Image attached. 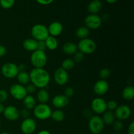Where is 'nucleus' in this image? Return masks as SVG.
<instances>
[{"label": "nucleus", "instance_id": "4be33fe9", "mask_svg": "<svg viewBox=\"0 0 134 134\" xmlns=\"http://www.w3.org/2000/svg\"><path fill=\"white\" fill-rule=\"evenodd\" d=\"M49 93L45 88L39 89L37 94V99L39 103H47L49 101Z\"/></svg>", "mask_w": 134, "mask_h": 134}, {"label": "nucleus", "instance_id": "37998d69", "mask_svg": "<svg viewBox=\"0 0 134 134\" xmlns=\"http://www.w3.org/2000/svg\"><path fill=\"white\" fill-rule=\"evenodd\" d=\"M128 134H134V122H132L130 124L128 128Z\"/></svg>", "mask_w": 134, "mask_h": 134}, {"label": "nucleus", "instance_id": "b1692460", "mask_svg": "<svg viewBox=\"0 0 134 134\" xmlns=\"http://www.w3.org/2000/svg\"><path fill=\"white\" fill-rule=\"evenodd\" d=\"M46 44V47L47 49L51 51H54L58 47V41L56 37L49 35L44 41Z\"/></svg>", "mask_w": 134, "mask_h": 134}, {"label": "nucleus", "instance_id": "423d86ee", "mask_svg": "<svg viewBox=\"0 0 134 134\" xmlns=\"http://www.w3.org/2000/svg\"><path fill=\"white\" fill-rule=\"evenodd\" d=\"M31 35L33 39L37 41H45V39L49 36L47 27L41 24H35L31 27Z\"/></svg>", "mask_w": 134, "mask_h": 134}, {"label": "nucleus", "instance_id": "a19ab883", "mask_svg": "<svg viewBox=\"0 0 134 134\" xmlns=\"http://www.w3.org/2000/svg\"><path fill=\"white\" fill-rule=\"evenodd\" d=\"M7 53V49L2 44H0V58L5 56Z\"/></svg>", "mask_w": 134, "mask_h": 134}, {"label": "nucleus", "instance_id": "f704fd0d", "mask_svg": "<svg viewBox=\"0 0 134 134\" xmlns=\"http://www.w3.org/2000/svg\"><path fill=\"white\" fill-rule=\"evenodd\" d=\"M74 94V89L72 87H71V86H68V87L65 88V90H64V95L65 96H66L67 98H69V99L70 98H71V97H73Z\"/></svg>", "mask_w": 134, "mask_h": 134}, {"label": "nucleus", "instance_id": "0eeeda50", "mask_svg": "<svg viewBox=\"0 0 134 134\" xmlns=\"http://www.w3.org/2000/svg\"><path fill=\"white\" fill-rule=\"evenodd\" d=\"M1 74L7 79H14L19 73L18 65L13 62H7L3 65L1 69Z\"/></svg>", "mask_w": 134, "mask_h": 134}, {"label": "nucleus", "instance_id": "9d476101", "mask_svg": "<svg viewBox=\"0 0 134 134\" xmlns=\"http://www.w3.org/2000/svg\"><path fill=\"white\" fill-rule=\"evenodd\" d=\"M91 109L97 115H102L107 111V102L104 99L98 97L92 101Z\"/></svg>", "mask_w": 134, "mask_h": 134}, {"label": "nucleus", "instance_id": "7c9ffc66", "mask_svg": "<svg viewBox=\"0 0 134 134\" xmlns=\"http://www.w3.org/2000/svg\"><path fill=\"white\" fill-rule=\"evenodd\" d=\"M110 75H111V71L107 68H103L99 72V77L102 80L107 81V79L110 77Z\"/></svg>", "mask_w": 134, "mask_h": 134}, {"label": "nucleus", "instance_id": "6e6552de", "mask_svg": "<svg viewBox=\"0 0 134 134\" xmlns=\"http://www.w3.org/2000/svg\"><path fill=\"white\" fill-rule=\"evenodd\" d=\"M9 93L14 99L16 100H23L27 95L25 86L19 83L13 84L9 89Z\"/></svg>", "mask_w": 134, "mask_h": 134}, {"label": "nucleus", "instance_id": "3c124183", "mask_svg": "<svg viewBox=\"0 0 134 134\" xmlns=\"http://www.w3.org/2000/svg\"><path fill=\"white\" fill-rule=\"evenodd\" d=\"M0 127H1V121H0Z\"/></svg>", "mask_w": 134, "mask_h": 134}, {"label": "nucleus", "instance_id": "2eb2a0df", "mask_svg": "<svg viewBox=\"0 0 134 134\" xmlns=\"http://www.w3.org/2000/svg\"><path fill=\"white\" fill-rule=\"evenodd\" d=\"M3 113L5 119L9 121H16L20 117L19 110L14 105H9L5 107Z\"/></svg>", "mask_w": 134, "mask_h": 134}, {"label": "nucleus", "instance_id": "a211bd4d", "mask_svg": "<svg viewBox=\"0 0 134 134\" xmlns=\"http://www.w3.org/2000/svg\"><path fill=\"white\" fill-rule=\"evenodd\" d=\"M22 46L26 51L33 52L37 50V41L33 38H27L24 41Z\"/></svg>", "mask_w": 134, "mask_h": 134}, {"label": "nucleus", "instance_id": "c85d7f7f", "mask_svg": "<svg viewBox=\"0 0 134 134\" xmlns=\"http://www.w3.org/2000/svg\"><path fill=\"white\" fill-rule=\"evenodd\" d=\"M75 65V63L73 61V59L67 58L65 59V60L62 62L61 68L68 71L73 69V68H74Z\"/></svg>", "mask_w": 134, "mask_h": 134}, {"label": "nucleus", "instance_id": "c9c22d12", "mask_svg": "<svg viewBox=\"0 0 134 134\" xmlns=\"http://www.w3.org/2000/svg\"><path fill=\"white\" fill-rule=\"evenodd\" d=\"M26 90L27 94H29V95H32V94H34V93H35V92L36 91L37 88L35 87L33 84L29 83L28 85H26Z\"/></svg>", "mask_w": 134, "mask_h": 134}, {"label": "nucleus", "instance_id": "bb28decb", "mask_svg": "<svg viewBox=\"0 0 134 134\" xmlns=\"http://www.w3.org/2000/svg\"><path fill=\"white\" fill-rule=\"evenodd\" d=\"M90 35V30L86 26H80L76 30L75 35L77 38L80 39H84L88 38Z\"/></svg>", "mask_w": 134, "mask_h": 134}, {"label": "nucleus", "instance_id": "f8f14e48", "mask_svg": "<svg viewBox=\"0 0 134 134\" xmlns=\"http://www.w3.org/2000/svg\"><path fill=\"white\" fill-rule=\"evenodd\" d=\"M54 80L58 85L64 86L69 81V75L67 71L59 68L54 73Z\"/></svg>", "mask_w": 134, "mask_h": 134}, {"label": "nucleus", "instance_id": "aec40b11", "mask_svg": "<svg viewBox=\"0 0 134 134\" xmlns=\"http://www.w3.org/2000/svg\"><path fill=\"white\" fill-rule=\"evenodd\" d=\"M62 51L64 52V53L65 54L73 55L77 51H78L77 45L75 43H73V42H66L63 45Z\"/></svg>", "mask_w": 134, "mask_h": 134}, {"label": "nucleus", "instance_id": "de8ad7c7", "mask_svg": "<svg viewBox=\"0 0 134 134\" xmlns=\"http://www.w3.org/2000/svg\"><path fill=\"white\" fill-rule=\"evenodd\" d=\"M105 1H107L108 3L113 4V3H115V2H116V1H117V0H105Z\"/></svg>", "mask_w": 134, "mask_h": 134}, {"label": "nucleus", "instance_id": "09e8293b", "mask_svg": "<svg viewBox=\"0 0 134 134\" xmlns=\"http://www.w3.org/2000/svg\"><path fill=\"white\" fill-rule=\"evenodd\" d=\"M0 134H10V133H8V132H2V133H1Z\"/></svg>", "mask_w": 134, "mask_h": 134}, {"label": "nucleus", "instance_id": "79ce46f5", "mask_svg": "<svg viewBox=\"0 0 134 134\" xmlns=\"http://www.w3.org/2000/svg\"><path fill=\"white\" fill-rule=\"evenodd\" d=\"M83 116L86 118H90L92 115V111L90 109H85L84 110L83 112Z\"/></svg>", "mask_w": 134, "mask_h": 134}, {"label": "nucleus", "instance_id": "2f4dec72", "mask_svg": "<svg viewBox=\"0 0 134 134\" xmlns=\"http://www.w3.org/2000/svg\"><path fill=\"white\" fill-rule=\"evenodd\" d=\"M84 58H85V54H82V52H79V51H77L75 53L73 54V61L75 62V63H79L82 62L84 60Z\"/></svg>", "mask_w": 134, "mask_h": 134}, {"label": "nucleus", "instance_id": "f257e3e1", "mask_svg": "<svg viewBox=\"0 0 134 134\" xmlns=\"http://www.w3.org/2000/svg\"><path fill=\"white\" fill-rule=\"evenodd\" d=\"M29 75L30 82L37 88H46L51 81L49 73L44 68H33Z\"/></svg>", "mask_w": 134, "mask_h": 134}, {"label": "nucleus", "instance_id": "39448f33", "mask_svg": "<svg viewBox=\"0 0 134 134\" xmlns=\"http://www.w3.org/2000/svg\"><path fill=\"white\" fill-rule=\"evenodd\" d=\"M105 124L99 115H92L89 119L88 128L92 134H100L104 129Z\"/></svg>", "mask_w": 134, "mask_h": 134}, {"label": "nucleus", "instance_id": "20e7f679", "mask_svg": "<svg viewBox=\"0 0 134 134\" xmlns=\"http://www.w3.org/2000/svg\"><path fill=\"white\" fill-rule=\"evenodd\" d=\"M97 48L96 43L90 38L81 39L77 44V49L84 54H91L94 53Z\"/></svg>", "mask_w": 134, "mask_h": 134}, {"label": "nucleus", "instance_id": "ddd939ff", "mask_svg": "<svg viewBox=\"0 0 134 134\" xmlns=\"http://www.w3.org/2000/svg\"><path fill=\"white\" fill-rule=\"evenodd\" d=\"M36 128V122L30 117L24 119L20 125V130L24 134H32L35 131Z\"/></svg>", "mask_w": 134, "mask_h": 134}, {"label": "nucleus", "instance_id": "cd10ccee", "mask_svg": "<svg viewBox=\"0 0 134 134\" xmlns=\"http://www.w3.org/2000/svg\"><path fill=\"white\" fill-rule=\"evenodd\" d=\"M65 115L63 111L61 109H56L55 111H52L51 118L56 122H62L65 119Z\"/></svg>", "mask_w": 134, "mask_h": 134}, {"label": "nucleus", "instance_id": "72a5a7b5", "mask_svg": "<svg viewBox=\"0 0 134 134\" xmlns=\"http://www.w3.org/2000/svg\"><path fill=\"white\" fill-rule=\"evenodd\" d=\"M118 107V104L116 101L109 100L107 102V109L109 111H114Z\"/></svg>", "mask_w": 134, "mask_h": 134}, {"label": "nucleus", "instance_id": "5701e85b", "mask_svg": "<svg viewBox=\"0 0 134 134\" xmlns=\"http://www.w3.org/2000/svg\"><path fill=\"white\" fill-rule=\"evenodd\" d=\"M122 96L125 100L132 101L134 98V87L133 86H127L122 92Z\"/></svg>", "mask_w": 134, "mask_h": 134}, {"label": "nucleus", "instance_id": "e433bc0d", "mask_svg": "<svg viewBox=\"0 0 134 134\" xmlns=\"http://www.w3.org/2000/svg\"><path fill=\"white\" fill-rule=\"evenodd\" d=\"M8 98V92L3 89L0 90V103H3L7 101Z\"/></svg>", "mask_w": 134, "mask_h": 134}, {"label": "nucleus", "instance_id": "ea45409f", "mask_svg": "<svg viewBox=\"0 0 134 134\" xmlns=\"http://www.w3.org/2000/svg\"><path fill=\"white\" fill-rule=\"evenodd\" d=\"M37 2L42 5H48L52 3L54 0H36Z\"/></svg>", "mask_w": 134, "mask_h": 134}, {"label": "nucleus", "instance_id": "9b49d317", "mask_svg": "<svg viewBox=\"0 0 134 134\" xmlns=\"http://www.w3.org/2000/svg\"><path fill=\"white\" fill-rule=\"evenodd\" d=\"M115 116L117 120H127L132 115V110L129 106L126 105H118L116 109L115 110Z\"/></svg>", "mask_w": 134, "mask_h": 134}, {"label": "nucleus", "instance_id": "a878e982", "mask_svg": "<svg viewBox=\"0 0 134 134\" xmlns=\"http://www.w3.org/2000/svg\"><path fill=\"white\" fill-rule=\"evenodd\" d=\"M18 83L23 86L28 85L30 82V75L27 71H20L16 76Z\"/></svg>", "mask_w": 134, "mask_h": 134}, {"label": "nucleus", "instance_id": "393cba45", "mask_svg": "<svg viewBox=\"0 0 134 134\" xmlns=\"http://www.w3.org/2000/svg\"><path fill=\"white\" fill-rule=\"evenodd\" d=\"M102 118L104 124L106 125H112L116 119L113 111L109 110H107L104 113H103V117Z\"/></svg>", "mask_w": 134, "mask_h": 134}, {"label": "nucleus", "instance_id": "49530a36", "mask_svg": "<svg viewBox=\"0 0 134 134\" xmlns=\"http://www.w3.org/2000/svg\"><path fill=\"white\" fill-rule=\"evenodd\" d=\"M4 109H5V106L3 105V103H0V114L3 113Z\"/></svg>", "mask_w": 134, "mask_h": 134}, {"label": "nucleus", "instance_id": "6ab92c4d", "mask_svg": "<svg viewBox=\"0 0 134 134\" xmlns=\"http://www.w3.org/2000/svg\"><path fill=\"white\" fill-rule=\"evenodd\" d=\"M102 7V3L100 0H92L88 5V11L90 14H97Z\"/></svg>", "mask_w": 134, "mask_h": 134}, {"label": "nucleus", "instance_id": "58836bf2", "mask_svg": "<svg viewBox=\"0 0 134 134\" xmlns=\"http://www.w3.org/2000/svg\"><path fill=\"white\" fill-rule=\"evenodd\" d=\"M47 49V47H46L45 42L44 41H37V50L41 51H44Z\"/></svg>", "mask_w": 134, "mask_h": 134}, {"label": "nucleus", "instance_id": "4468645a", "mask_svg": "<svg viewBox=\"0 0 134 134\" xmlns=\"http://www.w3.org/2000/svg\"><path fill=\"white\" fill-rule=\"evenodd\" d=\"M109 90V85L105 80H98L94 83L93 87L94 92L99 96H102L107 94Z\"/></svg>", "mask_w": 134, "mask_h": 134}, {"label": "nucleus", "instance_id": "a18cd8bd", "mask_svg": "<svg viewBox=\"0 0 134 134\" xmlns=\"http://www.w3.org/2000/svg\"><path fill=\"white\" fill-rule=\"evenodd\" d=\"M37 134H51L50 133V132H48V130H43L40 131V132H38Z\"/></svg>", "mask_w": 134, "mask_h": 134}, {"label": "nucleus", "instance_id": "4c0bfd02", "mask_svg": "<svg viewBox=\"0 0 134 134\" xmlns=\"http://www.w3.org/2000/svg\"><path fill=\"white\" fill-rule=\"evenodd\" d=\"M30 112L29 110L26 109L24 108L20 111V116H22L23 119H27V118L30 117Z\"/></svg>", "mask_w": 134, "mask_h": 134}, {"label": "nucleus", "instance_id": "dca6fc26", "mask_svg": "<svg viewBox=\"0 0 134 134\" xmlns=\"http://www.w3.org/2000/svg\"><path fill=\"white\" fill-rule=\"evenodd\" d=\"M69 103V99L64 94H58L52 99V104L56 108L60 109L67 107Z\"/></svg>", "mask_w": 134, "mask_h": 134}, {"label": "nucleus", "instance_id": "7ed1b4c3", "mask_svg": "<svg viewBox=\"0 0 134 134\" xmlns=\"http://www.w3.org/2000/svg\"><path fill=\"white\" fill-rule=\"evenodd\" d=\"M30 61L34 68H44L47 64V56L44 51L37 50L31 53Z\"/></svg>", "mask_w": 134, "mask_h": 134}, {"label": "nucleus", "instance_id": "f3484780", "mask_svg": "<svg viewBox=\"0 0 134 134\" xmlns=\"http://www.w3.org/2000/svg\"><path fill=\"white\" fill-rule=\"evenodd\" d=\"M47 28H48L49 35L55 37L59 36L62 33L63 30H64L63 25L62 24L61 22H58V21L52 22V23L50 24Z\"/></svg>", "mask_w": 134, "mask_h": 134}, {"label": "nucleus", "instance_id": "c03bdc74", "mask_svg": "<svg viewBox=\"0 0 134 134\" xmlns=\"http://www.w3.org/2000/svg\"><path fill=\"white\" fill-rule=\"evenodd\" d=\"M19 71H26L27 69V65L25 64H20L19 65H18Z\"/></svg>", "mask_w": 134, "mask_h": 134}, {"label": "nucleus", "instance_id": "8fccbe9b", "mask_svg": "<svg viewBox=\"0 0 134 134\" xmlns=\"http://www.w3.org/2000/svg\"><path fill=\"white\" fill-rule=\"evenodd\" d=\"M114 134H120L119 133H114Z\"/></svg>", "mask_w": 134, "mask_h": 134}, {"label": "nucleus", "instance_id": "1a4fd4ad", "mask_svg": "<svg viewBox=\"0 0 134 134\" xmlns=\"http://www.w3.org/2000/svg\"><path fill=\"white\" fill-rule=\"evenodd\" d=\"M102 20L98 14H90L85 19V26L89 30H97L102 26Z\"/></svg>", "mask_w": 134, "mask_h": 134}, {"label": "nucleus", "instance_id": "f03ea898", "mask_svg": "<svg viewBox=\"0 0 134 134\" xmlns=\"http://www.w3.org/2000/svg\"><path fill=\"white\" fill-rule=\"evenodd\" d=\"M52 111L51 107L47 103H39L34 107V115L37 119L46 120L51 118Z\"/></svg>", "mask_w": 134, "mask_h": 134}, {"label": "nucleus", "instance_id": "c756f323", "mask_svg": "<svg viewBox=\"0 0 134 134\" xmlns=\"http://www.w3.org/2000/svg\"><path fill=\"white\" fill-rule=\"evenodd\" d=\"M15 0H0V5L3 9H9L13 7Z\"/></svg>", "mask_w": 134, "mask_h": 134}, {"label": "nucleus", "instance_id": "412c9836", "mask_svg": "<svg viewBox=\"0 0 134 134\" xmlns=\"http://www.w3.org/2000/svg\"><path fill=\"white\" fill-rule=\"evenodd\" d=\"M23 102V105L25 109L30 110L34 109V107L36 105V101H35V98L32 95H29L27 94L26 97L22 100Z\"/></svg>", "mask_w": 134, "mask_h": 134}, {"label": "nucleus", "instance_id": "473e14b6", "mask_svg": "<svg viewBox=\"0 0 134 134\" xmlns=\"http://www.w3.org/2000/svg\"><path fill=\"white\" fill-rule=\"evenodd\" d=\"M113 128L114 129V130L116 132H119L123 129V127H124V125H123L122 121L119 120H115V122L113 123Z\"/></svg>", "mask_w": 134, "mask_h": 134}]
</instances>
